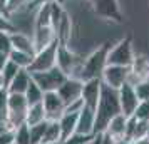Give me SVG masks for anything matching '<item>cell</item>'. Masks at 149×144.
I'll list each match as a JSON object with an SVG mask.
<instances>
[{
	"label": "cell",
	"mask_w": 149,
	"mask_h": 144,
	"mask_svg": "<svg viewBox=\"0 0 149 144\" xmlns=\"http://www.w3.org/2000/svg\"><path fill=\"white\" fill-rule=\"evenodd\" d=\"M50 2H57V0H34L29 5V8H35V7H39V5H42V3H50Z\"/></svg>",
	"instance_id": "cell-38"
},
{
	"label": "cell",
	"mask_w": 149,
	"mask_h": 144,
	"mask_svg": "<svg viewBox=\"0 0 149 144\" xmlns=\"http://www.w3.org/2000/svg\"><path fill=\"white\" fill-rule=\"evenodd\" d=\"M57 2H59V3H64V2H65V0H57Z\"/></svg>",
	"instance_id": "cell-47"
},
{
	"label": "cell",
	"mask_w": 149,
	"mask_h": 144,
	"mask_svg": "<svg viewBox=\"0 0 149 144\" xmlns=\"http://www.w3.org/2000/svg\"><path fill=\"white\" fill-rule=\"evenodd\" d=\"M132 144H149V136L142 137V139H137V141H134Z\"/></svg>",
	"instance_id": "cell-43"
},
{
	"label": "cell",
	"mask_w": 149,
	"mask_h": 144,
	"mask_svg": "<svg viewBox=\"0 0 149 144\" xmlns=\"http://www.w3.org/2000/svg\"><path fill=\"white\" fill-rule=\"evenodd\" d=\"M94 134H81V132H74L70 134L69 137L62 139L59 144H89L92 141Z\"/></svg>",
	"instance_id": "cell-27"
},
{
	"label": "cell",
	"mask_w": 149,
	"mask_h": 144,
	"mask_svg": "<svg viewBox=\"0 0 149 144\" xmlns=\"http://www.w3.org/2000/svg\"><path fill=\"white\" fill-rule=\"evenodd\" d=\"M42 143L45 144L61 143V126H59V121H47V127H45L44 137H42Z\"/></svg>",
	"instance_id": "cell-22"
},
{
	"label": "cell",
	"mask_w": 149,
	"mask_h": 144,
	"mask_svg": "<svg viewBox=\"0 0 149 144\" xmlns=\"http://www.w3.org/2000/svg\"><path fill=\"white\" fill-rule=\"evenodd\" d=\"M89 144H102V132H97V134H94L92 141H91Z\"/></svg>",
	"instance_id": "cell-41"
},
{
	"label": "cell",
	"mask_w": 149,
	"mask_h": 144,
	"mask_svg": "<svg viewBox=\"0 0 149 144\" xmlns=\"http://www.w3.org/2000/svg\"><path fill=\"white\" fill-rule=\"evenodd\" d=\"M12 50V42H10V32H3L0 30V52L10 54Z\"/></svg>",
	"instance_id": "cell-32"
},
{
	"label": "cell",
	"mask_w": 149,
	"mask_h": 144,
	"mask_svg": "<svg viewBox=\"0 0 149 144\" xmlns=\"http://www.w3.org/2000/svg\"><path fill=\"white\" fill-rule=\"evenodd\" d=\"M82 61L79 55L72 52L69 45H61L57 47V54H55V67H59L67 77H75L79 79V70H81Z\"/></svg>",
	"instance_id": "cell-3"
},
{
	"label": "cell",
	"mask_w": 149,
	"mask_h": 144,
	"mask_svg": "<svg viewBox=\"0 0 149 144\" xmlns=\"http://www.w3.org/2000/svg\"><path fill=\"white\" fill-rule=\"evenodd\" d=\"M134 49L131 37H126L119 40L117 44L111 45V50L107 54V65H122V67H131L134 62Z\"/></svg>",
	"instance_id": "cell-4"
},
{
	"label": "cell",
	"mask_w": 149,
	"mask_h": 144,
	"mask_svg": "<svg viewBox=\"0 0 149 144\" xmlns=\"http://www.w3.org/2000/svg\"><path fill=\"white\" fill-rule=\"evenodd\" d=\"M2 87H5V84H3V77H2V72H0V89Z\"/></svg>",
	"instance_id": "cell-45"
},
{
	"label": "cell",
	"mask_w": 149,
	"mask_h": 144,
	"mask_svg": "<svg viewBox=\"0 0 149 144\" xmlns=\"http://www.w3.org/2000/svg\"><path fill=\"white\" fill-rule=\"evenodd\" d=\"M117 144H132V141H127V139H121V141H117Z\"/></svg>",
	"instance_id": "cell-44"
},
{
	"label": "cell",
	"mask_w": 149,
	"mask_h": 144,
	"mask_svg": "<svg viewBox=\"0 0 149 144\" xmlns=\"http://www.w3.org/2000/svg\"><path fill=\"white\" fill-rule=\"evenodd\" d=\"M95 15H99L101 19L106 20H114L122 22V10L117 0H92Z\"/></svg>",
	"instance_id": "cell-7"
},
{
	"label": "cell",
	"mask_w": 149,
	"mask_h": 144,
	"mask_svg": "<svg viewBox=\"0 0 149 144\" xmlns=\"http://www.w3.org/2000/svg\"><path fill=\"white\" fill-rule=\"evenodd\" d=\"M44 121H47V119H45V111H44L42 102L29 106L27 112H25V124L27 126H34V124L44 122Z\"/></svg>",
	"instance_id": "cell-21"
},
{
	"label": "cell",
	"mask_w": 149,
	"mask_h": 144,
	"mask_svg": "<svg viewBox=\"0 0 149 144\" xmlns=\"http://www.w3.org/2000/svg\"><path fill=\"white\" fill-rule=\"evenodd\" d=\"M117 96H119V106H121V114H124L126 117L132 116L134 114V109L137 107V96L134 92V87L131 84H124L117 89Z\"/></svg>",
	"instance_id": "cell-11"
},
{
	"label": "cell",
	"mask_w": 149,
	"mask_h": 144,
	"mask_svg": "<svg viewBox=\"0 0 149 144\" xmlns=\"http://www.w3.org/2000/svg\"><path fill=\"white\" fill-rule=\"evenodd\" d=\"M144 81H148L149 82V69H148V72H146V76H144Z\"/></svg>",
	"instance_id": "cell-46"
},
{
	"label": "cell",
	"mask_w": 149,
	"mask_h": 144,
	"mask_svg": "<svg viewBox=\"0 0 149 144\" xmlns=\"http://www.w3.org/2000/svg\"><path fill=\"white\" fill-rule=\"evenodd\" d=\"M19 70H20V67L8 59V62L5 64V67L2 69V77H3V84H5V87H7L8 84H10V81L17 76V72H19Z\"/></svg>",
	"instance_id": "cell-28"
},
{
	"label": "cell",
	"mask_w": 149,
	"mask_h": 144,
	"mask_svg": "<svg viewBox=\"0 0 149 144\" xmlns=\"http://www.w3.org/2000/svg\"><path fill=\"white\" fill-rule=\"evenodd\" d=\"M94 124H95L94 109L84 106L82 111L79 112V116H77L75 132H81V134H94Z\"/></svg>",
	"instance_id": "cell-15"
},
{
	"label": "cell",
	"mask_w": 149,
	"mask_h": 144,
	"mask_svg": "<svg viewBox=\"0 0 149 144\" xmlns=\"http://www.w3.org/2000/svg\"><path fill=\"white\" fill-rule=\"evenodd\" d=\"M32 40H34V47H35V52L40 50V49L50 45L52 42H55V32H54V27H34V32H32Z\"/></svg>",
	"instance_id": "cell-14"
},
{
	"label": "cell",
	"mask_w": 149,
	"mask_h": 144,
	"mask_svg": "<svg viewBox=\"0 0 149 144\" xmlns=\"http://www.w3.org/2000/svg\"><path fill=\"white\" fill-rule=\"evenodd\" d=\"M55 32V39L61 45H69V40H70V35H72V22H70V17L67 15V12L64 10L61 20L55 24L54 27Z\"/></svg>",
	"instance_id": "cell-16"
},
{
	"label": "cell",
	"mask_w": 149,
	"mask_h": 144,
	"mask_svg": "<svg viewBox=\"0 0 149 144\" xmlns=\"http://www.w3.org/2000/svg\"><path fill=\"white\" fill-rule=\"evenodd\" d=\"M57 47H59V42L55 40L50 45L37 50L34 54L32 64L29 65V72L34 74V72H45L49 69L55 67V54H57Z\"/></svg>",
	"instance_id": "cell-6"
},
{
	"label": "cell",
	"mask_w": 149,
	"mask_h": 144,
	"mask_svg": "<svg viewBox=\"0 0 149 144\" xmlns=\"http://www.w3.org/2000/svg\"><path fill=\"white\" fill-rule=\"evenodd\" d=\"M126 122H127V117L124 116V114H117V116H114L109 121V124L106 126L104 132L109 134L116 141H121L126 136Z\"/></svg>",
	"instance_id": "cell-19"
},
{
	"label": "cell",
	"mask_w": 149,
	"mask_h": 144,
	"mask_svg": "<svg viewBox=\"0 0 149 144\" xmlns=\"http://www.w3.org/2000/svg\"><path fill=\"white\" fill-rule=\"evenodd\" d=\"M77 116H79L77 112H64L61 116V119H59V126H61V141L75 132Z\"/></svg>",
	"instance_id": "cell-20"
},
{
	"label": "cell",
	"mask_w": 149,
	"mask_h": 144,
	"mask_svg": "<svg viewBox=\"0 0 149 144\" xmlns=\"http://www.w3.org/2000/svg\"><path fill=\"white\" fill-rule=\"evenodd\" d=\"M45 127H47V121L39 122V124H34V126H29V131H30V141H32V144H40L42 143V137H44Z\"/></svg>",
	"instance_id": "cell-26"
},
{
	"label": "cell",
	"mask_w": 149,
	"mask_h": 144,
	"mask_svg": "<svg viewBox=\"0 0 149 144\" xmlns=\"http://www.w3.org/2000/svg\"><path fill=\"white\" fill-rule=\"evenodd\" d=\"M132 116L137 121H149V101H139Z\"/></svg>",
	"instance_id": "cell-29"
},
{
	"label": "cell",
	"mask_w": 149,
	"mask_h": 144,
	"mask_svg": "<svg viewBox=\"0 0 149 144\" xmlns=\"http://www.w3.org/2000/svg\"><path fill=\"white\" fill-rule=\"evenodd\" d=\"M0 30H3V32H15V27L12 24V20H10V17L2 14V12H0Z\"/></svg>",
	"instance_id": "cell-33"
},
{
	"label": "cell",
	"mask_w": 149,
	"mask_h": 144,
	"mask_svg": "<svg viewBox=\"0 0 149 144\" xmlns=\"http://www.w3.org/2000/svg\"><path fill=\"white\" fill-rule=\"evenodd\" d=\"M32 82V76H30V72H29L27 69H20L19 72H17V76L10 81V84L7 86V90L10 94H24L27 87L30 86Z\"/></svg>",
	"instance_id": "cell-18"
},
{
	"label": "cell",
	"mask_w": 149,
	"mask_h": 144,
	"mask_svg": "<svg viewBox=\"0 0 149 144\" xmlns=\"http://www.w3.org/2000/svg\"><path fill=\"white\" fill-rule=\"evenodd\" d=\"M149 136V121H137L134 116L127 117V122H126V136L124 139L127 141H137L142 137Z\"/></svg>",
	"instance_id": "cell-13"
},
{
	"label": "cell",
	"mask_w": 149,
	"mask_h": 144,
	"mask_svg": "<svg viewBox=\"0 0 149 144\" xmlns=\"http://www.w3.org/2000/svg\"><path fill=\"white\" fill-rule=\"evenodd\" d=\"M10 42H12V49L20 50V52H27V54H35L34 40L32 35L25 34V32H10Z\"/></svg>",
	"instance_id": "cell-17"
},
{
	"label": "cell",
	"mask_w": 149,
	"mask_h": 144,
	"mask_svg": "<svg viewBox=\"0 0 149 144\" xmlns=\"http://www.w3.org/2000/svg\"><path fill=\"white\" fill-rule=\"evenodd\" d=\"M111 50V44L106 42L101 47H97L91 55H87L82 61L81 70H79V79L89 81V79H101L104 69L107 67V54Z\"/></svg>",
	"instance_id": "cell-2"
},
{
	"label": "cell",
	"mask_w": 149,
	"mask_h": 144,
	"mask_svg": "<svg viewBox=\"0 0 149 144\" xmlns=\"http://www.w3.org/2000/svg\"><path fill=\"white\" fill-rule=\"evenodd\" d=\"M24 96H25V99H27L29 106H32V104L42 102V99H44V92H42L40 87H39V86L32 81V82H30V86L27 87V90L24 92Z\"/></svg>",
	"instance_id": "cell-24"
},
{
	"label": "cell",
	"mask_w": 149,
	"mask_h": 144,
	"mask_svg": "<svg viewBox=\"0 0 149 144\" xmlns=\"http://www.w3.org/2000/svg\"><path fill=\"white\" fill-rule=\"evenodd\" d=\"M14 144H32L30 131H29L27 124H22L14 129Z\"/></svg>",
	"instance_id": "cell-25"
},
{
	"label": "cell",
	"mask_w": 149,
	"mask_h": 144,
	"mask_svg": "<svg viewBox=\"0 0 149 144\" xmlns=\"http://www.w3.org/2000/svg\"><path fill=\"white\" fill-rule=\"evenodd\" d=\"M42 144H45V143H42Z\"/></svg>",
	"instance_id": "cell-50"
},
{
	"label": "cell",
	"mask_w": 149,
	"mask_h": 144,
	"mask_svg": "<svg viewBox=\"0 0 149 144\" xmlns=\"http://www.w3.org/2000/svg\"><path fill=\"white\" fill-rule=\"evenodd\" d=\"M0 144H14V129L0 134Z\"/></svg>",
	"instance_id": "cell-36"
},
{
	"label": "cell",
	"mask_w": 149,
	"mask_h": 144,
	"mask_svg": "<svg viewBox=\"0 0 149 144\" xmlns=\"http://www.w3.org/2000/svg\"><path fill=\"white\" fill-rule=\"evenodd\" d=\"M131 67H122V65H107L101 76L102 84H106L112 89H119L121 86L127 82V76Z\"/></svg>",
	"instance_id": "cell-8"
},
{
	"label": "cell",
	"mask_w": 149,
	"mask_h": 144,
	"mask_svg": "<svg viewBox=\"0 0 149 144\" xmlns=\"http://www.w3.org/2000/svg\"><path fill=\"white\" fill-rule=\"evenodd\" d=\"M102 144H117V141H116V139H112L109 134L102 132Z\"/></svg>",
	"instance_id": "cell-39"
},
{
	"label": "cell",
	"mask_w": 149,
	"mask_h": 144,
	"mask_svg": "<svg viewBox=\"0 0 149 144\" xmlns=\"http://www.w3.org/2000/svg\"><path fill=\"white\" fill-rule=\"evenodd\" d=\"M42 106L45 111V119L47 121H59L61 116L64 114L65 106L62 102L57 92H44V99H42Z\"/></svg>",
	"instance_id": "cell-10"
},
{
	"label": "cell",
	"mask_w": 149,
	"mask_h": 144,
	"mask_svg": "<svg viewBox=\"0 0 149 144\" xmlns=\"http://www.w3.org/2000/svg\"><path fill=\"white\" fill-rule=\"evenodd\" d=\"M82 84H84V81H81V79L67 77V79L64 81V84L55 90V92L59 94V97L62 99L64 106H67V104L74 102V101H77V99H81Z\"/></svg>",
	"instance_id": "cell-9"
},
{
	"label": "cell",
	"mask_w": 149,
	"mask_h": 144,
	"mask_svg": "<svg viewBox=\"0 0 149 144\" xmlns=\"http://www.w3.org/2000/svg\"><path fill=\"white\" fill-rule=\"evenodd\" d=\"M8 62V54L5 52H0V72H2V69L5 67V64Z\"/></svg>",
	"instance_id": "cell-40"
},
{
	"label": "cell",
	"mask_w": 149,
	"mask_h": 144,
	"mask_svg": "<svg viewBox=\"0 0 149 144\" xmlns=\"http://www.w3.org/2000/svg\"><path fill=\"white\" fill-rule=\"evenodd\" d=\"M101 90H102V81L101 79H89L84 81L82 84V94L81 99L86 107L95 109V106L99 102V97H101Z\"/></svg>",
	"instance_id": "cell-12"
},
{
	"label": "cell",
	"mask_w": 149,
	"mask_h": 144,
	"mask_svg": "<svg viewBox=\"0 0 149 144\" xmlns=\"http://www.w3.org/2000/svg\"><path fill=\"white\" fill-rule=\"evenodd\" d=\"M95 114V124H94V134L97 132H104L106 126L114 116L121 114V106H119V96H117V89H112L106 84H102L101 97L99 102L94 109Z\"/></svg>",
	"instance_id": "cell-1"
},
{
	"label": "cell",
	"mask_w": 149,
	"mask_h": 144,
	"mask_svg": "<svg viewBox=\"0 0 149 144\" xmlns=\"http://www.w3.org/2000/svg\"><path fill=\"white\" fill-rule=\"evenodd\" d=\"M89 2H92V0H89Z\"/></svg>",
	"instance_id": "cell-49"
},
{
	"label": "cell",
	"mask_w": 149,
	"mask_h": 144,
	"mask_svg": "<svg viewBox=\"0 0 149 144\" xmlns=\"http://www.w3.org/2000/svg\"><path fill=\"white\" fill-rule=\"evenodd\" d=\"M82 107H84V102H82V99H77V101H74V102H70L65 106V109H64V112H81Z\"/></svg>",
	"instance_id": "cell-35"
},
{
	"label": "cell",
	"mask_w": 149,
	"mask_h": 144,
	"mask_svg": "<svg viewBox=\"0 0 149 144\" xmlns=\"http://www.w3.org/2000/svg\"><path fill=\"white\" fill-rule=\"evenodd\" d=\"M32 2H34V0H29V5H30V3H32Z\"/></svg>",
	"instance_id": "cell-48"
},
{
	"label": "cell",
	"mask_w": 149,
	"mask_h": 144,
	"mask_svg": "<svg viewBox=\"0 0 149 144\" xmlns=\"http://www.w3.org/2000/svg\"><path fill=\"white\" fill-rule=\"evenodd\" d=\"M8 59L14 62V64H17L20 69H29V65L32 64L34 55L27 54V52H20V50H15V49H12V50H10V54H8Z\"/></svg>",
	"instance_id": "cell-23"
},
{
	"label": "cell",
	"mask_w": 149,
	"mask_h": 144,
	"mask_svg": "<svg viewBox=\"0 0 149 144\" xmlns=\"http://www.w3.org/2000/svg\"><path fill=\"white\" fill-rule=\"evenodd\" d=\"M5 131H12V127H10V124H8L7 117L0 116V134H2V132H5Z\"/></svg>",
	"instance_id": "cell-37"
},
{
	"label": "cell",
	"mask_w": 149,
	"mask_h": 144,
	"mask_svg": "<svg viewBox=\"0 0 149 144\" xmlns=\"http://www.w3.org/2000/svg\"><path fill=\"white\" fill-rule=\"evenodd\" d=\"M7 2L8 0H0V12L5 14V15H8L7 14Z\"/></svg>",
	"instance_id": "cell-42"
},
{
	"label": "cell",
	"mask_w": 149,
	"mask_h": 144,
	"mask_svg": "<svg viewBox=\"0 0 149 144\" xmlns=\"http://www.w3.org/2000/svg\"><path fill=\"white\" fill-rule=\"evenodd\" d=\"M25 7H29V0H8L7 2V14H8V17L14 15V14H17V12H20V10H24Z\"/></svg>",
	"instance_id": "cell-31"
},
{
	"label": "cell",
	"mask_w": 149,
	"mask_h": 144,
	"mask_svg": "<svg viewBox=\"0 0 149 144\" xmlns=\"http://www.w3.org/2000/svg\"><path fill=\"white\" fill-rule=\"evenodd\" d=\"M134 92L137 96V101H149V82L148 81H139L134 86Z\"/></svg>",
	"instance_id": "cell-30"
},
{
	"label": "cell",
	"mask_w": 149,
	"mask_h": 144,
	"mask_svg": "<svg viewBox=\"0 0 149 144\" xmlns=\"http://www.w3.org/2000/svg\"><path fill=\"white\" fill-rule=\"evenodd\" d=\"M7 104H8V90L7 87L0 89V116L7 114Z\"/></svg>",
	"instance_id": "cell-34"
},
{
	"label": "cell",
	"mask_w": 149,
	"mask_h": 144,
	"mask_svg": "<svg viewBox=\"0 0 149 144\" xmlns=\"http://www.w3.org/2000/svg\"><path fill=\"white\" fill-rule=\"evenodd\" d=\"M30 76H32V81L40 87L42 92H55L67 79V76L59 67H52L45 72H34Z\"/></svg>",
	"instance_id": "cell-5"
}]
</instances>
